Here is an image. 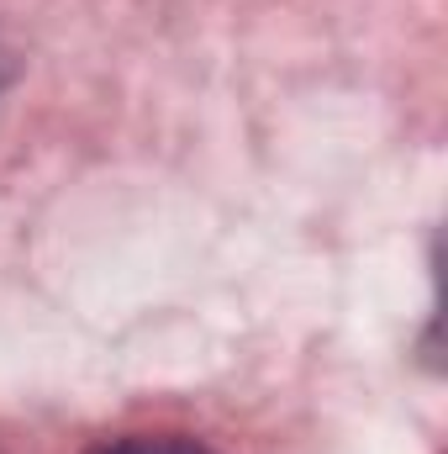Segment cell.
Returning a JSON list of instances; mask_svg holds the SVG:
<instances>
[{
	"label": "cell",
	"instance_id": "1",
	"mask_svg": "<svg viewBox=\"0 0 448 454\" xmlns=\"http://www.w3.org/2000/svg\"><path fill=\"white\" fill-rule=\"evenodd\" d=\"M85 454H217L196 434H106Z\"/></svg>",
	"mask_w": 448,
	"mask_h": 454
},
{
	"label": "cell",
	"instance_id": "2",
	"mask_svg": "<svg viewBox=\"0 0 448 454\" xmlns=\"http://www.w3.org/2000/svg\"><path fill=\"white\" fill-rule=\"evenodd\" d=\"M5 74H11V69H5V53H0V85H5Z\"/></svg>",
	"mask_w": 448,
	"mask_h": 454
}]
</instances>
